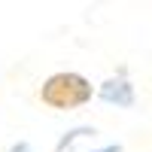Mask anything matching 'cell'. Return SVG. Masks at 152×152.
Listing matches in <instances>:
<instances>
[{
	"mask_svg": "<svg viewBox=\"0 0 152 152\" xmlns=\"http://www.w3.org/2000/svg\"><path fill=\"white\" fill-rule=\"evenodd\" d=\"M94 97V85L82 73L58 70L40 85V100L52 110H79Z\"/></svg>",
	"mask_w": 152,
	"mask_h": 152,
	"instance_id": "cell-1",
	"label": "cell"
},
{
	"mask_svg": "<svg viewBox=\"0 0 152 152\" xmlns=\"http://www.w3.org/2000/svg\"><path fill=\"white\" fill-rule=\"evenodd\" d=\"M88 152H122V146H119V143H110V146H104V149H88Z\"/></svg>",
	"mask_w": 152,
	"mask_h": 152,
	"instance_id": "cell-4",
	"label": "cell"
},
{
	"mask_svg": "<svg viewBox=\"0 0 152 152\" xmlns=\"http://www.w3.org/2000/svg\"><path fill=\"white\" fill-rule=\"evenodd\" d=\"M6 152H34V146H31L28 140H18V143H12Z\"/></svg>",
	"mask_w": 152,
	"mask_h": 152,
	"instance_id": "cell-3",
	"label": "cell"
},
{
	"mask_svg": "<svg viewBox=\"0 0 152 152\" xmlns=\"http://www.w3.org/2000/svg\"><path fill=\"white\" fill-rule=\"evenodd\" d=\"M97 97L104 104H116V107H134V85L125 76H113V79L100 82Z\"/></svg>",
	"mask_w": 152,
	"mask_h": 152,
	"instance_id": "cell-2",
	"label": "cell"
}]
</instances>
